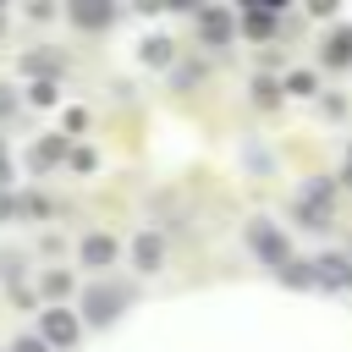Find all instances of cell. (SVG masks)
I'll return each mask as SVG.
<instances>
[{"instance_id":"cell-3","label":"cell","mask_w":352,"mask_h":352,"mask_svg":"<svg viewBox=\"0 0 352 352\" xmlns=\"http://www.w3.org/2000/svg\"><path fill=\"white\" fill-rule=\"evenodd\" d=\"M82 264L88 270H110L116 264V236H88L82 242Z\"/></svg>"},{"instance_id":"cell-5","label":"cell","mask_w":352,"mask_h":352,"mask_svg":"<svg viewBox=\"0 0 352 352\" xmlns=\"http://www.w3.org/2000/svg\"><path fill=\"white\" fill-rule=\"evenodd\" d=\"M324 60H330V66H352V33H346V28H341V33H330Z\"/></svg>"},{"instance_id":"cell-6","label":"cell","mask_w":352,"mask_h":352,"mask_svg":"<svg viewBox=\"0 0 352 352\" xmlns=\"http://www.w3.org/2000/svg\"><path fill=\"white\" fill-rule=\"evenodd\" d=\"M198 28H204L214 44H226V38H231V16H226V11H204V16H198Z\"/></svg>"},{"instance_id":"cell-8","label":"cell","mask_w":352,"mask_h":352,"mask_svg":"<svg viewBox=\"0 0 352 352\" xmlns=\"http://www.w3.org/2000/svg\"><path fill=\"white\" fill-rule=\"evenodd\" d=\"M132 253H138V270H160V258H165V248H160L154 236H138Z\"/></svg>"},{"instance_id":"cell-2","label":"cell","mask_w":352,"mask_h":352,"mask_svg":"<svg viewBox=\"0 0 352 352\" xmlns=\"http://www.w3.org/2000/svg\"><path fill=\"white\" fill-rule=\"evenodd\" d=\"M44 341L72 346V341H77V319H72V314H60V308H50V314H44Z\"/></svg>"},{"instance_id":"cell-12","label":"cell","mask_w":352,"mask_h":352,"mask_svg":"<svg viewBox=\"0 0 352 352\" xmlns=\"http://www.w3.org/2000/svg\"><path fill=\"white\" fill-rule=\"evenodd\" d=\"M16 209H22V204H16V198H6V192H0V220H6V214H16Z\"/></svg>"},{"instance_id":"cell-10","label":"cell","mask_w":352,"mask_h":352,"mask_svg":"<svg viewBox=\"0 0 352 352\" xmlns=\"http://www.w3.org/2000/svg\"><path fill=\"white\" fill-rule=\"evenodd\" d=\"M242 28H253V33H270V28H275V16H270V11H248V16H242Z\"/></svg>"},{"instance_id":"cell-13","label":"cell","mask_w":352,"mask_h":352,"mask_svg":"<svg viewBox=\"0 0 352 352\" xmlns=\"http://www.w3.org/2000/svg\"><path fill=\"white\" fill-rule=\"evenodd\" d=\"M11 352H44V341H16Z\"/></svg>"},{"instance_id":"cell-7","label":"cell","mask_w":352,"mask_h":352,"mask_svg":"<svg viewBox=\"0 0 352 352\" xmlns=\"http://www.w3.org/2000/svg\"><path fill=\"white\" fill-rule=\"evenodd\" d=\"M116 11L110 6H72V22H82V28H104Z\"/></svg>"},{"instance_id":"cell-9","label":"cell","mask_w":352,"mask_h":352,"mask_svg":"<svg viewBox=\"0 0 352 352\" xmlns=\"http://www.w3.org/2000/svg\"><path fill=\"white\" fill-rule=\"evenodd\" d=\"M143 60H148V66H165V60H170V44H165V38H148V44H143Z\"/></svg>"},{"instance_id":"cell-1","label":"cell","mask_w":352,"mask_h":352,"mask_svg":"<svg viewBox=\"0 0 352 352\" xmlns=\"http://www.w3.org/2000/svg\"><path fill=\"white\" fill-rule=\"evenodd\" d=\"M248 242H253V248H258V253H264L270 264H280V270H286V236H280L275 226L253 220V226H248Z\"/></svg>"},{"instance_id":"cell-15","label":"cell","mask_w":352,"mask_h":352,"mask_svg":"<svg viewBox=\"0 0 352 352\" xmlns=\"http://www.w3.org/2000/svg\"><path fill=\"white\" fill-rule=\"evenodd\" d=\"M346 182H352V160H346Z\"/></svg>"},{"instance_id":"cell-4","label":"cell","mask_w":352,"mask_h":352,"mask_svg":"<svg viewBox=\"0 0 352 352\" xmlns=\"http://www.w3.org/2000/svg\"><path fill=\"white\" fill-rule=\"evenodd\" d=\"M116 314H121V292L94 286V292H88V319H94V324H104V319H116Z\"/></svg>"},{"instance_id":"cell-11","label":"cell","mask_w":352,"mask_h":352,"mask_svg":"<svg viewBox=\"0 0 352 352\" xmlns=\"http://www.w3.org/2000/svg\"><path fill=\"white\" fill-rule=\"evenodd\" d=\"M60 148H66V143H60V138H50V143H38V154H33V160H38V165H55V160H60Z\"/></svg>"},{"instance_id":"cell-14","label":"cell","mask_w":352,"mask_h":352,"mask_svg":"<svg viewBox=\"0 0 352 352\" xmlns=\"http://www.w3.org/2000/svg\"><path fill=\"white\" fill-rule=\"evenodd\" d=\"M11 104H16V99H11V94H6V88H0V116H6V110H11Z\"/></svg>"}]
</instances>
